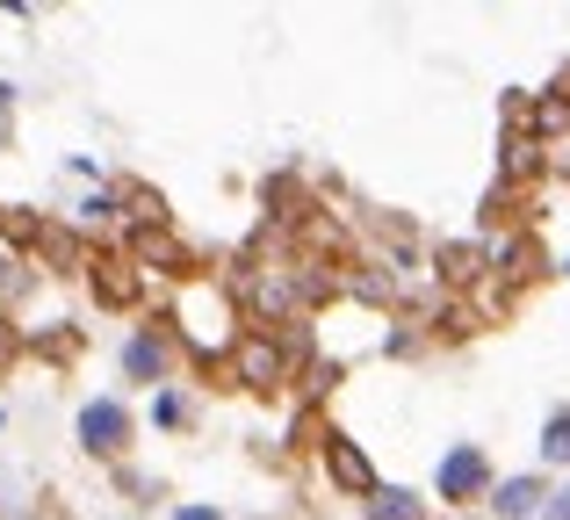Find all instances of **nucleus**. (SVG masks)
I'll list each match as a JSON object with an SVG mask.
<instances>
[{
	"label": "nucleus",
	"mask_w": 570,
	"mask_h": 520,
	"mask_svg": "<svg viewBox=\"0 0 570 520\" xmlns=\"http://www.w3.org/2000/svg\"><path fill=\"white\" fill-rule=\"evenodd\" d=\"M80 441L95 455H124V441H130V412L124 405H109V398H101V405H87L80 412Z\"/></svg>",
	"instance_id": "1"
},
{
	"label": "nucleus",
	"mask_w": 570,
	"mask_h": 520,
	"mask_svg": "<svg viewBox=\"0 0 570 520\" xmlns=\"http://www.w3.org/2000/svg\"><path fill=\"white\" fill-rule=\"evenodd\" d=\"M238 383H253V391H275L282 383V347L275 340H238Z\"/></svg>",
	"instance_id": "2"
},
{
	"label": "nucleus",
	"mask_w": 570,
	"mask_h": 520,
	"mask_svg": "<svg viewBox=\"0 0 570 520\" xmlns=\"http://www.w3.org/2000/svg\"><path fill=\"white\" fill-rule=\"evenodd\" d=\"M325 463H333V478L347 484V492H368V484H376V478H368V455L354 449L347 434H325Z\"/></svg>",
	"instance_id": "3"
},
{
	"label": "nucleus",
	"mask_w": 570,
	"mask_h": 520,
	"mask_svg": "<svg viewBox=\"0 0 570 520\" xmlns=\"http://www.w3.org/2000/svg\"><path fill=\"white\" fill-rule=\"evenodd\" d=\"M470 492H484V455H476V449H455L441 463V499H470Z\"/></svg>",
	"instance_id": "4"
},
{
	"label": "nucleus",
	"mask_w": 570,
	"mask_h": 520,
	"mask_svg": "<svg viewBox=\"0 0 570 520\" xmlns=\"http://www.w3.org/2000/svg\"><path fill=\"white\" fill-rule=\"evenodd\" d=\"M138 261H153L159 267V275H188V246L181 239H167V232H138Z\"/></svg>",
	"instance_id": "5"
},
{
	"label": "nucleus",
	"mask_w": 570,
	"mask_h": 520,
	"mask_svg": "<svg viewBox=\"0 0 570 520\" xmlns=\"http://www.w3.org/2000/svg\"><path fill=\"white\" fill-rule=\"evenodd\" d=\"M124 369H130V376H153L159 383V369H167V340H153V333H138V340H130V347H124Z\"/></svg>",
	"instance_id": "6"
},
{
	"label": "nucleus",
	"mask_w": 570,
	"mask_h": 520,
	"mask_svg": "<svg viewBox=\"0 0 570 520\" xmlns=\"http://www.w3.org/2000/svg\"><path fill=\"white\" fill-rule=\"evenodd\" d=\"M95 290L109 296V304H130V296H138V275H130V261H95Z\"/></svg>",
	"instance_id": "7"
},
{
	"label": "nucleus",
	"mask_w": 570,
	"mask_h": 520,
	"mask_svg": "<svg viewBox=\"0 0 570 520\" xmlns=\"http://www.w3.org/2000/svg\"><path fill=\"white\" fill-rule=\"evenodd\" d=\"M534 499H542V484H534V478H513V484L499 492V513L520 520V513H534Z\"/></svg>",
	"instance_id": "8"
},
{
	"label": "nucleus",
	"mask_w": 570,
	"mask_h": 520,
	"mask_svg": "<svg viewBox=\"0 0 570 520\" xmlns=\"http://www.w3.org/2000/svg\"><path fill=\"white\" fill-rule=\"evenodd\" d=\"M376 520H419V499L412 492H376Z\"/></svg>",
	"instance_id": "9"
},
{
	"label": "nucleus",
	"mask_w": 570,
	"mask_h": 520,
	"mask_svg": "<svg viewBox=\"0 0 570 520\" xmlns=\"http://www.w3.org/2000/svg\"><path fill=\"white\" fill-rule=\"evenodd\" d=\"M542 449L557 455V463H570V412H557V420H549V434H542Z\"/></svg>",
	"instance_id": "10"
},
{
	"label": "nucleus",
	"mask_w": 570,
	"mask_h": 520,
	"mask_svg": "<svg viewBox=\"0 0 570 520\" xmlns=\"http://www.w3.org/2000/svg\"><path fill=\"white\" fill-rule=\"evenodd\" d=\"M80 217H87V225H95V217H116V196H87Z\"/></svg>",
	"instance_id": "11"
},
{
	"label": "nucleus",
	"mask_w": 570,
	"mask_h": 520,
	"mask_svg": "<svg viewBox=\"0 0 570 520\" xmlns=\"http://www.w3.org/2000/svg\"><path fill=\"white\" fill-rule=\"evenodd\" d=\"M549 520H570V492H557V507H549Z\"/></svg>",
	"instance_id": "12"
},
{
	"label": "nucleus",
	"mask_w": 570,
	"mask_h": 520,
	"mask_svg": "<svg viewBox=\"0 0 570 520\" xmlns=\"http://www.w3.org/2000/svg\"><path fill=\"white\" fill-rule=\"evenodd\" d=\"M8 101H14V95H8V87H0V138H8Z\"/></svg>",
	"instance_id": "13"
},
{
	"label": "nucleus",
	"mask_w": 570,
	"mask_h": 520,
	"mask_svg": "<svg viewBox=\"0 0 570 520\" xmlns=\"http://www.w3.org/2000/svg\"><path fill=\"white\" fill-rule=\"evenodd\" d=\"M181 520H217V513H203V507H188V513H181Z\"/></svg>",
	"instance_id": "14"
}]
</instances>
